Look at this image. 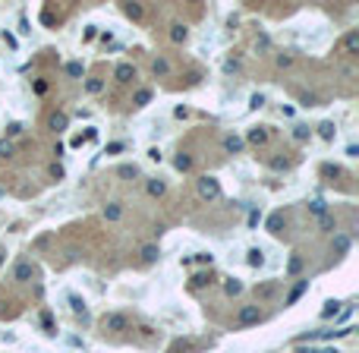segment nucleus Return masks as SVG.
Masks as SVG:
<instances>
[{
    "mask_svg": "<svg viewBox=\"0 0 359 353\" xmlns=\"http://www.w3.org/2000/svg\"><path fill=\"white\" fill-rule=\"evenodd\" d=\"M306 287H309V281H299V284H296V287H293V290H290V294H287V306H293V303H296V300H299V297H303V294H306Z\"/></svg>",
    "mask_w": 359,
    "mask_h": 353,
    "instance_id": "4468645a",
    "label": "nucleus"
},
{
    "mask_svg": "<svg viewBox=\"0 0 359 353\" xmlns=\"http://www.w3.org/2000/svg\"><path fill=\"white\" fill-rule=\"evenodd\" d=\"M299 353H334V350H315V347L306 350V347H299Z\"/></svg>",
    "mask_w": 359,
    "mask_h": 353,
    "instance_id": "c03bdc74",
    "label": "nucleus"
},
{
    "mask_svg": "<svg viewBox=\"0 0 359 353\" xmlns=\"http://www.w3.org/2000/svg\"><path fill=\"white\" fill-rule=\"evenodd\" d=\"M66 126H70V117H66L63 110H54V114L47 117V130H54V133H63Z\"/></svg>",
    "mask_w": 359,
    "mask_h": 353,
    "instance_id": "423d86ee",
    "label": "nucleus"
},
{
    "mask_svg": "<svg viewBox=\"0 0 359 353\" xmlns=\"http://www.w3.org/2000/svg\"><path fill=\"white\" fill-rule=\"evenodd\" d=\"M309 126H296V130H293V139H299V142H303V139H309Z\"/></svg>",
    "mask_w": 359,
    "mask_h": 353,
    "instance_id": "473e14b6",
    "label": "nucleus"
},
{
    "mask_svg": "<svg viewBox=\"0 0 359 353\" xmlns=\"http://www.w3.org/2000/svg\"><path fill=\"white\" fill-rule=\"evenodd\" d=\"M70 303H73V312H79V315H85V303L79 297H70Z\"/></svg>",
    "mask_w": 359,
    "mask_h": 353,
    "instance_id": "f704fd0d",
    "label": "nucleus"
},
{
    "mask_svg": "<svg viewBox=\"0 0 359 353\" xmlns=\"http://www.w3.org/2000/svg\"><path fill=\"white\" fill-rule=\"evenodd\" d=\"M107 151H110V154H117V151H123V142H110V145H107Z\"/></svg>",
    "mask_w": 359,
    "mask_h": 353,
    "instance_id": "79ce46f5",
    "label": "nucleus"
},
{
    "mask_svg": "<svg viewBox=\"0 0 359 353\" xmlns=\"http://www.w3.org/2000/svg\"><path fill=\"white\" fill-rule=\"evenodd\" d=\"M22 133V123H10L6 126V136H19Z\"/></svg>",
    "mask_w": 359,
    "mask_h": 353,
    "instance_id": "4c0bfd02",
    "label": "nucleus"
},
{
    "mask_svg": "<svg viewBox=\"0 0 359 353\" xmlns=\"http://www.w3.org/2000/svg\"><path fill=\"white\" fill-rule=\"evenodd\" d=\"M148 101H151V89H139V92L133 95V104H135V107H145Z\"/></svg>",
    "mask_w": 359,
    "mask_h": 353,
    "instance_id": "6ab92c4d",
    "label": "nucleus"
},
{
    "mask_svg": "<svg viewBox=\"0 0 359 353\" xmlns=\"http://www.w3.org/2000/svg\"><path fill=\"white\" fill-rule=\"evenodd\" d=\"M334 249H337V252H347V249H350V237L347 234H337L334 237Z\"/></svg>",
    "mask_w": 359,
    "mask_h": 353,
    "instance_id": "bb28decb",
    "label": "nucleus"
},
{
    "mask_svg": "<svg viewBox=\"0 0 359 353\" xmlns=\"http://www.w3.org/2000/svg\"><path fill=\"white\" fill-rule=\"evenodd\" d=\"M268 126H252V130H249V136H246V139L243 142H249V145H265V142H268Z\"/></svg>",
    "mask_w": 359,
    "mask_h": 353,
    "instance_id": "0eeeda50",
    "label": "nucleus"
},
{
    "mask_svg": "<svg viewBox=\"0 0 359 353\" xmlns=\"http://www.w3.org/2000/svg\"><path fill=\"white\" fill-rule=\"evenodd\" d=\"M224 294H227V297H236V294H243V284H239L236 278H227V281H224Z\"/></svg>",
    "mask_w": 359,
    "mask_h": 353,
    "instance_id": "412c9836",
    "label": "nucleus"
},
{
    "mask_svg": "<svg viewBox=\"0 0 359 353\" xmlns=\"http://www.w3.org/2000/svg\"><path fill=\"white\" fill-rule=\"evenodd\" d=\"M224 70H227V73H236V70H239V63H236V60H227Z\"/></svg>",
    "mask_w": 359,
    "mask_h": 353,
    "instance_id": "a19ab883",
    "label": "nucleus"
},
{
    "mask_svg": "<svg viewBox=\"0 0 359 353\" xmlns=\"http://www.w3.org/2000/svg\"><path fill=\"white\" fill-rule=\"evenodd\" d=\"M186 38H189V29H186L183 22H174V25H170V41H177V45H183Z\"/></svg>",
    "mask_w": 359,
    "mask_h": 353,
    "instance_id": "1a4fd4ad",
    "label": "nucleus"
},
{
    "mask_svg": "<svg viewBox=\"0 0 359 353\" xmlns=\"http://www.w3.org/2000/svg\"><path fill=\"white\" fill-rule=\"evenodd\" d=\"M268 164H271V170H287V167H290V161H287V158H271Z\"/></svg>",
    "mask_w": 359,
    "mask_h": 353,
    "instance_id": "7c9ffc66",
    "label": "nucleus"
},
{
    "mask_svg": "<svg viewBox=\"0 0 359 353\" xmlns=\"http://www.w3.org/2000/svg\"><path fill=\"white\" fill-rule=\"evenodd\" d=\"M334 133L337 130H334V123H331V120H321V123H318V136H321V139L331 142V139H334Z\"/></svg>",
    "mask_w": 359,
    "mask_h": 353,
    "instance_id": "dca6fc26",
    "label": "nucleus"
},
{
    "mask_svg": "<svg viewBox=\"0 0 359 353\" xmlns=\"http://www.w3.org/2000/svg\"><path fill=\"white\" fill-rule=\"evenodd\" d=\"M174 167H177V170H189V167H192V158H189V154H180V158L174 161Z\"/></svg>",
    "mask_w": 359,
    "mask_h": 353,
    "instance_id": "c85d7f7f",
    "label": "nucleus"
},
{
    "mask_svg": "<svg viewBox=\"0 0 359 353\" xmlns=\"http://www.w3.org/2000/svg\"><path fill=\"white\" fill-rule=\"evenodd\" d=\"M309 211L321 218V214H328V202H324V199H312V202H309Z\"/></svg>",
    "mask_w": 359,
    "mask_h": 353,
    "instance_id": "5701e85b",
    "label": "nucleus"
},
{
    "mask_svg": "<svg viewBox=\"0 0 359 353\" xmlns=\"http://www.w3.org/2000/svg\"><path fill=\"white\" fill-rule=\"evenodd\" d=\"M287 271H290V274H299V271H303V259H299V255H293V259H290V265H287Z\"/></svg>",
    "mask_w": 359,
    "mask_h": 353,
    "instance_id": "c756f323",
    "label": "nucleus"
},
{
    "mask_svg": "<svg viewBox=\"0 0 359 353\" xmlns=\"http://www.w3.org/2000/svg\"><path fill=\"white\" fill-rule=\"evenodd\" d=\"M104 218H107V221H120V218H123V205H120V202L104 205Z\"/></svg>",
    "mask_w": 359,
    "mask_h": 353,
    "instance_id": "ddd939ff",
    "label": "nucleus"
},
{
    "mask_svg": "<svg viewBox=\"0 0 359 353\" xmlns=\"http://www.w3.org/2000/svg\"><path fill=\"white\" fill-rule=\"evenodd\" d=\"M145 193H148L151 199H161V196L167 193V183L164 180H148V183H145Z\"/></svg>",
    "mask_w": 359,
    "mask_h": 353,
    "instance_id": "6e6552de",
    "label": "nucleus"
},
{
    "mask_svg": "<svg viewBox=\"0 0 359 353\" xmlns=\"http://www.w3.org/2000/svg\"><path fill=\"white\" fill-rule=\"evenodd\" d=\"M262 322V309L259 306H239L236 312V328H249V325Z\"/></svg>",
    "mask_w": 359,
    "mask_h": 353,
    "instance_id": "7ed1b4c3",
    "label": "nucleus"
},
{
    "mask_svg": "<svg viewBox=\"0 0 359 353\" xmlns=\"http://www.w3.org/2000/svg\"><path fill=\"white\" fill-rule=\"evenodd\" d=\"M50 177H54V180H63V167H60V164H50Z\"/></svg>",
    "mask_w": 359,
    "mask_h": 353,
    "instance_id": "58836bf2",
    "label": "nucleus"
},
{
    "mask_svg": "<svg viewBox=\"0 0 359 353\" xmlns=\"http://www.w3.org/2000/svg\"><path fill=\"white\" fill-rule=\"evenodd\" d=\"M158 259H161V249H158L155 243L142 246V262H148V265H151V262H158Z\"/></svg>",
    "mask_w": 359,
    "mask_h": 353,
    "instance_id": "f8f14e48",
    "label": "nucleus"
},
{
    "mask_svg": "<svg viewBox=\"0 0 359 353\" xmlns=\"http://www.w3.org/2000/svg\"><path fill=\"white\" fill-rule=\"evenodd\" d=\"M249 104H252V107H262V104H265V98H262V95H252V101H249Z\"/></svg>",
    "mask_w": 359,
    "mask_h": 353,
    "instance_id": "37998d69",
    "label": "nucleus"
},
{
    "mask_svg": "<svg viewBox=\"0 0 359 353\" xmlns=\"http://www.w3.org/2000/svg\"><path fill=\"white\" fill-rule=\"evenodd\" d=\"M340 50H344L347 57L359 54V32H347V35H344V41H340Z\"/></svg>",
    "mask_w": 359,
    "mask_h": 353,
    "instance_id": "39448f33",
    "label": "nucleus"
},
{
    "mask_svg": "<svg viewBox=\"0 0 359 353\" xmlns=\"http://www.w3.org/2000/svg\"><path fill=\"white\" fill-rule=\"evenodd\" d=\"M0 265H3V252H0Z\"/></svg>",
    "mask_w": 359,
    "mask_h": 353,
    "instance_id": "a18cd8bd",
    "label": "nucleus"
},
{
    "mask_svg": "<svg viewBox=\"0 0 359 353\" xmlns=\"http://www.w3.org/2000/svg\"><path fill=\"white\" fill-rule=\"evenodd\" d=\"M66 73H70V76H82V63H66Z\"/></svg>",
    "mask_w": 359,
    "mask_h": 353,
    "instance_id": "e433bc0d",
    "label": "nucleus"
},
{
    "mask_svg": "<svg viewBox=\"0 0 359 353\" xmlns=\"http://www.w3.org/2000/svg\"><path fill=\"white\" fill-rule=\"evenodd\" d=\"M318 227L321 230H337V221L331 218V214H321V218H318Z\"/></svg>",
    "mask_w": 359,
    "mask_h": 353,
    "instance_id": "cd10ccee",
    "label": "nucleus"
},
{
    "mask_svg": "<svg viewBox=\"0 0 359 353\" xmlns=\"http://www.w3.org/2000/svg\"><path fill=\"white\" fill-rule=\"evenodd\" d=\"M10 154H13V142L0 139V158H10Z\"/></svg>",
    "mask_w": 359,
    "mask_h": 353,
    "instance_id": "72a5a7b5",
    "label": "nucleus"
},
{
    "mask_svg": "<svg viewBox=\"0 0 359 353\" xmlns=\"http://www.w3.org/2000/svg\"><path fill=\"white\" fill-rule=\"evenodd\" d=\"M151 70H155V76H167V73H170V63H167L164 57H158L155 63H151Z\"/></svg>",
    "mask_w": 359,
    "mask_h": 353,
    "instance_id": "393cba45",
    "label": "nucleus"
},
{
    "mask_svg": "<svg viewBox=\"0 0 359 353\" xmlns=\"http://www.w3.org/2000/svg\"><path fill=\"white\" fill-rule=\"evenodd\" d=\"M224 149H227L230 154H239V151L246 149V142L239 139V136H227V139H224Z\"/></svg>",
    "mask_w": 359,
    "mask_h": 353,
    "instance_id": "9b49d317",
    "label": "nucleus"
},
{
    "mask_svg": "<svg viewBox=\"0 0 359 353\" xmlns=\"http://www.w3.org/2000/svg\"><path fill=\"white\" fill-rule=\"evenodd\" d=\"M123 13L130 16V19H135V22H139L142 16H145V10H142V3H123Z\"/></svg>",
    "mask_w": 359,
    "mask_h": 353,
    "instance_id": "2eb2a0df",
    "label": "nucleus"
},
{
    "mask_svg": "<svg viewBox=\"0 0 359 353\" xmlns=\"http://www.w3.org/2000/svg\"><path fill=\"white\" fill-rule=\"evenodd\" d=\"M114 79H117L120 85H130V82L135 79V66H133V63H120L117 70H114Z\"/></svg>",
    "mask_w": 359,
    "mask_h": 353,
    "instance_id": "20e7f679",
    "label": "nucleus"
},
{
    "mask_svg": "<svg viewBox=\"0 0 359 353\" xmlns=\"http://www.w3.org/2000/svg\"><path fill=\"white\" fill-rule=\"evenodd\" d=\"M337 312H340V303H328V306L321 309V318H331V315H337Z\"/></svg>",
    "mask_w": 359,
    "mask_h": 353,
    "instance_id": "2f4dec72",
    "label": "nucleus"
},
{
    "mask_svg": "<svg viewBox=\"0 0 359 353\" xmlns=\"http://www.w3.org/2000/svg\"><path fill=\"white\" fill-rule=\"evenodd\" d=\"M246 262H249L252 268H262V265H265V252H262V249H249V255H246Z\"/></svg>",
    "mask_w": 359,
    "mask_h": 353,
    "instance_id": "aec40b11",
    "label": "nucleus"
},
{
    "mask_svg": "<svg viewBox=\"0 0 359 353\" xmlns=\"http://www.w3.org/2000/svg\"><path fill=\"white\" fill-rule=\"evenodd\" d=\"M85 92H89V95H101V92H104V79H95V76L85 79Z\"/></svg>",
    "mask_w": 359,
    "mask_h": 353,
    "instance_id": "a211bd4d",
    "label": "nucleus"
},
{
    "mask_svg": "<svg viewBox=\"0 0 359 353\" xmlns=\"http://www.w3.org/2000/svg\"><path fill=\"white\" fill-rule=\"evenodd\" d=\"M117 177H123V180L139 177V167H135V164H123V167H117Z\"/></svg>",
    "mask_w": 359,
    "mask_h": 353,
    "instance_id": "a878e982",
    "label": "nucleus"
},
{
    "mask_svg": "<svg viewBox=\"0 0 359 353\" xmlns=\"http://www.w3.org/2000/svg\"><path fill=\"white\" fill-rule=\"evenodd\" d=\"M195 262H202V265H211V262H215V255H211V252H199V255H195Z\"/></svg>",
    "mask_w": 359,
    "mask_h": 353,
    "instance_id": "c9c22d12",
    "label": "nucleus"
},
{
    "mask_svg": "<svg viewBox=\"0 0 359 353\" xmlns=\"http://www.w3.org/2000/svg\"><path fill=\"white\" fill-rule=\"evenodd\" d=\"M101 331H110V334H120V331H130V318L123 312H107L101 318Z\"/></svg>",
    "mask_w": 359,
    "mask_h": 353,
    "instance_id": "f03ea898",
    "label": "nucleus"
},
{
    "mask_svg": "<svg viewBox=\"0 0 359 353\" xmlns=\"http://www.w3.org/2000/svg\"><path fill=\"white\" fill-rule=\"evenodd\" d=\"M13 278L16 281H29L32 278V265L29 262H19V265H16V271H13Z\"/></svg>",
    "mask_w": 359,
    "mask_h": 353,
    "instance_id": "f3484780",
    "label": "nucleus"
},
{
    "mask_svg": "<svg viewBox=\"0 0 359 353\" xmlns=\"http://www.w3.org/2000/svg\"><path fill=\"white\" fill-rule=\"evenodd\" d=\"M205 284H211V274L202 271V274H192V284H189V287H192V290H202Z\"/></svg>",
    "mask_w": 359,
    "mask_h": 353,
    "instance_id": "b1692460",
    "label": "nucleus"
},
{
    "mask_svg": "<svg viewBox=\"0 0 359 353\" xmlns=\"http://www.w3.org/2000/svg\"><path fill=\"white\" fill-rule=\"evenodd\" d=\"M290 63H293V57H290V54H280L277 57V66H290Z\"/></svg>",
    "mask_w": 359,
    "mask_h": 353,
    "instance_id": "ea45409f",
    "label": "nucleus"
},
{
    "mask_svg": "<svg viewBox=\"0 0 359 353\" xmlns=\"http://www.w3.org/2000/svg\"><path fill=\"white\" fill-rule=\"evenodd\" d=\"M195 189H199V196H202L205 202H215V199H221V183H218L215 177H208V174L195 180Z\"/></svg>",
    "mask_w": 359,
    "mask_h": 353,
    "instance_id": "f257e3e1",
    "label": "nucleus"
},
{
    "mask_svg": "<svg viewBox=\"0 0 359 353\" xmlns=\"http://www.w3.org/2000/svg\"><path fill=\"white\" fill-rule=\"evenodd\" d=\"M277 294V281H268V284H259V287H255V297L259 300H271Z\"/></svg>",
    "mask_w": 359,
    "mask_h": 353,
    "instance_id": "9d476101",
    "label": "nucleus"
},
{
    "mask_svg": "<svg viewBox=\"0 0 359 353\" xmlns=\"http://www.w3.org/2000/svg\"><path fill=\"white\" fill-rule=\"evenodd\" d=\"M280 227H284V214L274 211V214L268 218V230H271V234H280Z\"/></svg>",
    "mask_w": 359,
    "mask_h": 353,
    "instance_id": "4be33fe9",
    "label": "nucleus"
}]
</instances>
